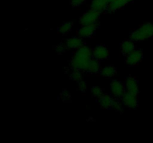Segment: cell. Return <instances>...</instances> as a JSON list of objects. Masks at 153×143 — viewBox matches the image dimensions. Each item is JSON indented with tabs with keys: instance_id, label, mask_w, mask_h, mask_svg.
Segmentation results:
<instances>
[{
	"instance_id": "1",
	"label": "cell",
	"mask_w": 153,
	"mask_h": 143,
	"mask_svg": "<svg viewBox=\"0 0 153 143\" xmlns=\"http://www.w3.org/2000/svg\"><path fill=\"white\" fill-rule=\"evenodd\" d=\"M93 53L88 46H82L78 49L70 61V67L73 70L86 72Z\"/></svg>"
},
{
	"instance_id": "2",
	"label": "cell",
	"mask_w": 153,
	"mask_h": 143,
	"mask_svg": "<svg viewBox=\"0 0 153 143\" xmlns=\"http://www.w3.org/2000/svg\"><path fill=\"white\" fill-rule=\"evenodd\" d=\"M153 36V24L146 23L130 34V38L134 42H141Z\"/></svg>"
},
{
	"instance_id": "3",
	"label": "cell",
	"mask_w": 153,
	"mask_h": 143,
	"mask_svg": "<svg viewBox=\"0 0 153 143\" xmlns=\"http://www.w3.org/2000/svg\"><path fill=\"white\" fill-rule=\"evenodd\" d=\"M100 16V13L91 9L88 11L85 12L80 17V23L82 25H90V24L97 23Z\"/></svg>"
},
{
	"instance_id": "4",
	"label": "cell",
	"mask_w": 153,
	"mask_h": 143,
	"mask_svg": "<svg viewBox=\"0 0 153 143\" xmlns=\"http://www.w3.org/2000/svg\"><path fill=\"white\" fill-rule=\"evenodd\" d=\"M110 89L112 95L116 98H123V96L126 93L125 84L117 80H111Z\"/></svg>"
},
{
	"instance_id": "5",
	"label": "cell",
	"mask_w": 153,
	"mask_h": 143,
	"mask_svg": "<svg viewBox=\"0 0 153 143\" xmlns=\"http://www.w3.org/2000/svg\"><path fill=\"white\" fill-rule=\"evenodd\" d=\"M143 57V51L137 49V50H134L129 55H128L126 57L125 63L129 66H134L137 65L140 61L142 60Z\"/></svg>"
},
{
	"instance_id": "6",
	"label": "cell",
	"mask_w": 153,
	"mask_h": 143,
	"mask_svg": "<svg viewBox=\"0 0 153 143\" xmlns=\"http://www.w3.org/2000/svg\"><path fill=\"white\" fill-rule=\"evenodd\" d=\"M93 57L97 60H105L109 57V51L105 45H98L93 50Z\"/></svg>"
},
{
	"instance_id": "7",
	"label": "cell",
	"mask_w": 153,
	"mask_h": 143,
	"mask_svg": "<svg viewBox=\"0 0 153 143\" xmlns=\"http://www.w3.org/2000/svg\"><path fill=\"white\" fill-rule=\"evenodd\" d=\"M123 104L129 109H136L138 106L137 95L126 92L123 96Z\"/></svg>"
},
{
	"instance_id": "8",
	"label": "cell",
	"mask_w": 153,
	"mask_h": 143,
	"mask_svg": "<svg viewBox=\"0 0 153 143\" xmlns=\"http://www.w3.org/2000/svg\"><path fill=\"white\" fill-rule=\"evenodd\" d=\"M99 25L97 23L90 24V25H83L80 29L79 30V35L81 37H91L96 33L97 30L98 29Z\"/></svg>"
},
{
	"instance_id": "9",
	"label": "cell",
	"mask_w": 153,
	"mask_h": 143,
	"mask_svg": "<svg viewBox=\"0 0 153 143\" xmlns=\"http://www.w3.org/2000/svg\"><path fill=\"white\" fill-rule=\"evenodd\" d=\"M126 89L127 92L134 94V95H138V82L131 76H128L126 77V80L125 82Z\"/></svg>"
},
{
	"instance_id": "10",
	"label": "cell",
	"mask_w": 153,
	"mask_h": 143,
	"mask_svg": "<svg viewBox=\"0 0 153 143\" xmlns=\"http://www.w3.org/2000/svg\"><path fill=\"white\" fill-rule=\"evenodd\" d=\"M129 2V0H114L109 2L107 10L109 13H113L123 8L124 6H126Z\"/></svg>"
},
{
	"instance_id": "11",
	"label": "cell",
	"mask_w": 153,
	"mask_h": 143,
	"mask_svg": "<svg viewBox=\"0 0 153 143\" xmlns=\"http://www.w3.org/2000/svg\"><path fill=\"white\" fill-rule=\"evenodd\" d=\"M109 2L108 0H93L91 2V8L101 13L108 9Z\"/></svg>"
},
{
	"instance_id": "12",
	"label": "cell",
	"mask_w": 153,
	"mask_h": 143,
	"mask_svg": "<svg viewBox=\"0 0 153 143\" xmlns=\"http://www.w3.org/2000/svg\"><path fill=\"white\" fill-rule=\"evenodd\" d=\"M135 50V46L133 40H126L121 43V52L123 55L127 56Z\"/></svg>"
},
{
	"instance_id": "13",
	"label": "cell",
	"mask_w": 153,
	"mask_h": 143,
	"mask_svg": "<svg viewBox=\"0 0 153 143\" xmlns=\"http://www.w3.org/2000/svg\"><path fill=\"white\" fill-rule=\"evenodd\" d=\"M99 104H100V107H102L104 109H111L112 108L113 106L114 99L108 95L106 94H103L99 98Z\"/></svg>"
},
{
	"instance_id": "14",
	"label": "cell",
	"mask_w": 153,
	"mask_h": 143,
	"mask_svg": "<svg viewBox=\"0 0 153 143\" xmlns=\"http://www.w3.org/2000/svg\"><path fill=\"white\" fill-rule=\"evenodd\" d=\"M82 46H83V41L79 37H71V38H69L66 42V46L68 49H79Z\"/></svg>"
},
{
	"instance_id": "15",
	"label": "cell",
	"mask_w": 153,
	"mask_h": 143,
	"mask_svg": "<svg viewBox=\"0 0 153 143\" xmlns=\"http://www.w3.org/2000/svg\"><path fill=\"white\" fill-rule=\"evenodd\" d=\"M100 68V61L97 60L95 58H92L90 60L89 64L87 68L86 72L91 73V74H97L99 72Z\"/></svg>"
},
{
	"instance_id": "16",
	"label": "cell",
	"mask_w": 153,
	"mask_h": 143,
	"mask_svg": "<svg viewBox=\"0 0 153 143\" xmlns=\"http://www.w3.org/2000/svg\"><path fill=\"white\" fill-rule=\"evenodd\" d=\"M102 75L106 78H110V77H114L117 74V69L116 67L114 66L113 65H109L107 66L104 67L100 71Z\"/></svg>"
},
{
	"instance_id": "17",
	"label": "cell",
	"mask_w": 153,
	"mask_h": 143,
	"mask_svg": "<svg viewBox=\"0 0 153 143\" xmlns=\"http://www.w3.org/2000/svg\"><path fill=\"white\" fill-rule=\"evenodd\" d=\"M73 24L71 22H64L58 28V32L62 34H67L71 31Z\"/></svg>"
},
{
	"instance_id": "18",
	"label": "cell",
	"mask_w": 153,
	"mask_h": 143,
	"mask_svg": "<svg viewBox=\"0 0 153 143\" xmlns=\"http://www.w3.org/2000/svg\"><path fill=\"white\" fill-rule=\"evenodd\" d=\"M70 79L73 80V81H76L79 83V81L82 80V74L81 73V71H79V70H73V72L70 74Z\"/></svg>"
},
{
	"instance_id": "19",
	"label": "cell",
	"mask_w": 153,
	"mask_h": 143,
	"mask_svg": "<svg viewBox=\"0 0 153 143\" xmlns=\"http://www.w3.org/2000/svg\"><path fill=\"white\" fill-rule=\"evenodd\" d=\"M91 94L94 98H100L102 95H103V90L102 88L97 86H93L91 89Z\"/></svg>"
},
{
	"instance_id": "20",
	"label": "cell",
	"mask_w": 153,
	"mask_h": 143,
	"mask_svg": "<svg viewBox=\"0 0 153 143\" xmlns=\"http://www.w3.org/2000/svg\"><path fill=\"white\" fill-rule=\"evenodd\" d=\"M112 108L114 109L116 111L121 112L123 111V104L119 100H117V99H114V102H113V106H112Z\"/></svg>"
},
{
	"instance_id": "21",
	"label": "cell",
	"mask_w": 153,
	"mask_h": 143,
	"mask_svg": "<svg viewBox=\"0 0 153 143\" xmlns=\"http://www.w3.org/2000/svg\"><path fill=\"white\" fill-rule=\"evenodd\" d=\"M61 99H62V101H64V102H69V101H70V99H71L70 94L69 93L68 91L65 89H64V90L62 91V92H61Z\"/></svg>"
},
{
	"instance_id": "22",
	"label": "cell",
	"mask_w": 153,
	"mask_h": 143,
	"mask_svg": "<svg viewBox=\"0 0 153 143\" xmlns=\"http://www.w3.org/2000/svg\"><path fill=\"white\" fill-rule=\"evenodd\" d=\"M85 1H86V0H71L70 4H71L73 7H80L81 5H82Z\"/></svg>"
},
{
	"instance_id": "23",
	"label": "cell",
	"mask_w": 153,
	"mask_h": 143,
	"mask_svg": "<svg viewBox=\"0 0 153 143\" xmlns=\"http://www.w3.org/2000/svg\"><path fill=\"white\" fill-rule=\"evenodd\" d=\"M87 83L85 81H83V80H81V81L79 82V90L82 92H85L87 90Z\"/></svg>"
},
{
	"instance_id": "24",
	"label": "cell",
	"mask_w": 153,
	"mask_h": 143,
	"mask_svg": "<svg viewBox=\"0 0 153 143\" xmlns=\"http://www.w3.org/2000/svg\"><path fill=\"white\" fill-rule=\"evenodd\" d=\"M55 50L58 54H62L65 52V48L62 44H59L57 46H55Z\"/></svg>"
},
{
	"instance_id": "25",
	"label": "cell",
	"mask_w": 153,
	"mask_h": 143,
	"mask_svg": "<svg viewBox=\"0 0 153 143\" xmlns=\"http://www.w3.org/2000/svg\"><path fill=\"white\" fill-rule=\"evenodd\" d=\"M114 1V0H108V2H111V1Z\"/></svg>"
},
{
	"instance_id": "26",
	"label": "cell",
	"mask_w": 153,
	"mask_h": 143,
	"mask_svg": "<svg viewBox=\"0 0 153 143\" xmlns=\"http://www.w3.org/2000/svg\"><path fill=\"white\" fill-rule=\"evenodd\" d=\"M134 1V0H129L130 2H131V1Z\"/></svg>"
}]
</instances>
